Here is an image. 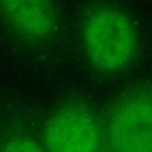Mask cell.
Instances as JSON below:
<instances>
[{
	"label": "cell",
	"instance_id": "6da1fadb",
	"mask_svg": "<svg viewBox=\"0 0 152 152\" xmlns=\"http://www.w3.org/2000/svg\"><path fill=\"white\" fill-rule=\"evenodd\" d=\"M82 32L89 59L102 71H120L135 56L134 26L118 10L100 7L91 11L84 19Z\"/></svg>",
	"mask_w": 152,
	"mask_h": 152
},
{
	"label": "cell",
	"instance_id": "7a4b0ae2",
	"mask_svg": "<svg viewBox=\"0 0 152 152\" xmlns=\"http://www.w3.org/2000/svg\"><path fill=\"white\" fill-rule=\"evenodd\" d=\"M107 138L113 152H152V91H133L114 106Z\"/></svg>",
	"mask_w": 152,
	"mask_h": 152
},
{
	"label": "cell",
	"instance_id": "3957f363",
	"mask_svg": "<svg viewBox=\"0 0 152 152\" xmlns=\"http://www.w3.org/2000/svg\"><path fill=\"white\" fill-rule=\"evenodd\" d=\"M100 140L95 116L77 106L56 112L44 129L45 152H97Z\"/></svg>",
	"mask_w": 152,
	"mask_h": 152
},
{
	"label": "cell",
	"instance_id": "277c9868",
	"mask_svg": "<svg viewBox=\"0 0 152 152\" xmlns=\"http://www.w3.org/2000/svg\"><path fill=\"white\" fill-rule=\"evenodd\" d=\"M0 13L23 37L44 40L56 28L51 0H0Z\"/></svg>",
	"mask_w": 152,
	"mask_h": 152
},
{
	"label": "cell",
	"instance_id": "5b68a950",
	"mask_svg": "<svg viewBox=\"0 0 152 152\" xmlns=\"http://www.w3.org/2000/svg\"><path fill=\"white\" fill-rule=\"evenodd\" d=\"M0 152H45V150L30 138L14 137L2 144Z\"/></svg>",
	"mask_w": 152,
	"mask_h": 152
}]
</instances>
